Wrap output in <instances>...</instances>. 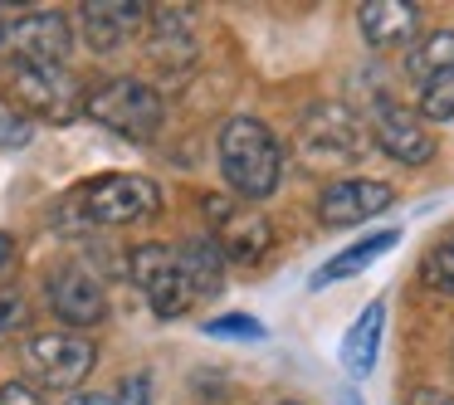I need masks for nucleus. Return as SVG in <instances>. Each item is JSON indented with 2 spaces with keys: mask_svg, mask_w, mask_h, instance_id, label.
Returning a JSON list of instances; mask_svg holds the SVG:
<instances>
[{
  "mask_svg": "<svg viewBox=\"0 0 454 405\" xmlns=\"http://www.w3.org/2000/svg\"><path fill=\"white\" fill-rule=\"evenodd\" d=\"M206 215L215 220V245L225 249V259L259 264V259L269 254V245H274L269 220L254 215V210H245V206H235V200H225V196L206 200Z\"/></svg>",
  "mask_w": 454,
  "mask_h": 405,
  "instance_id": "10",
  "label": "nucleus"
},
{
  "mask_svg": "<svg viewBox=\"0 0 454 405\" xmlns=\"http://www.w3.org/2000/svg\"><path fill=\"white\" fill-rule=\"evenodd\" d=\"M5 93H11L15 113L25 122L44 118V122H69L83 108V89L69 69H50V64H20L11 59L5 69Z\"/></svg>",
  "mask_w": 454,
  "mask_h": 405,
  "instance_id": "3",
  "label": "nucleus"
},
{
  "mask_svg": "<svg viewBox=\"0 0 454 405\" xmlns=\"http://www.w3.org/2000/svg\"><path fill=\"white\" fill-rule=\"evenodd\" d=\"M381 327H386V303L376 298V303L362 308V317H356L352 327H347L342 337V366L356 376H366L376 366V347H381Z\"/></svg>",
  "mask_w": 454,
  "mask_h": 405,
  "instance_id": "17",
  "label": "nucleus"
},
{
  "mask_svg": "<svg viewBox=\"0 0 454 405\" xmlns=\"http://www.w3.org/2000/svg\"><path fill=\"white\" fill-rule=\"evenodd\" d=\"M25 323H30V303H25L15 288H0V337L20 332Z\"/></svg>",
  "mask_w": 454,
  "mask_h": 405,
  "instance_id": "22",
  "label": "nucleus"
},
{
  "mask_svg": "<svg viewBox=\"0 0 454 405\" xmlns=\"http://www.w3.org/2000/svg\"><path fill=\"white\" fill-rule=\"evenodd\" d=\"M298 147L313 161H356L366 147V132H362L352 108H342V103H317L303 118V128H298Z\"/></svg>",
  "mask_w": 454,
  "mask_h": 405,
  "instance_id": "6",
  "label": "nucleus"
},
{
  "mask_svg": "<svg viewBox=\"0 0 454 405\" xmlns=\"http://www.w3.org/2000/svg\"><path fill=\"white\" fill-rule=\"evenodd\" d=\"M395 245H401V230H381V235H366L362 245H352V249H342L337 259H327V264L317 269L313 288H323V284H337V278L362 274L366 264H376V259H381L386 249H395Z\"/></svg>",
  "mask_w": 454,
  "mask_h": 405,
  "instance_id": "18",
  "label": "nucleus"
},
{
  "mask_svg": "<svg viewBox=\"0 0 454 405\" xmlns=\"http://www.w3.org/2000/svg\"><path fill=\"white\" fill-rule=\"evenodd\" d=\"M132 278L137 288L147 293L152 313L157 317H181L196 298H191L186 278H181V264H176V249L171 245H142L132 249Z\"/></svg>",
  "mask_w": 454,
  "mask_h": 405,
  "instance_id": "7",
  "label": "nucleus"
},
{
  "mask_svg": "<svg viewBox=\"0 0 454 405\" xmlns=\"http://www.w3.org/2000/svg\"><path fill=\"white\" fill-rule=\"evenodd\" d=\"M420 113L434 122L454 118V69H434L420 79Z\"/></svg>",
  "mask_w": 454,
  "mask_h": 405,
  "instance_id": "20",
  "label": "nucleus"
},
{
  "mask_svg": "<svg viewBox=\"0 0 454 405\" xmlns=\"http://www.w3.org/2000/svg\"><path fill=\"white\" fill-rule=\"evenodd\" d=\"M11 259H15V239L5 235V230H0V269L11 264Z\"/></svg>",
  "mask_w": 454,
  "mask_h": 405,
  "instance_id": "28",
  "label": "nucleus"
},
{
  "mask_svg": "<svg viewBox=\"0 0 454 405\" xmlns=\"http://www.w3.org/2000/svg\"><path fill=\"white\" fill-rule=\"evenodd\" d=\"M83 113H89L93 122H103L108 132L132 137V142L157 137L161 118H167L161 93L152 89V83H142V79H108V83H98L93 93H83Z\"/></svg>",
  "mask_w": 454,
  "mask_h": 405,
  "instance_id": "2",
  "label": "nucleus"
},
{
  "mask_svg": "<svg viewBox=\"0 0 454 405\" xmlns=\"http://www.w3.org/2000/svg\"><path fill=\"white\" fill-rule=\"evenodd\" d=\"M157 206H161V191L147 176H128V171L98 176L79 191V210L93 225H132V220L157 215Z\"/></svg>",
  "mask_w": 454,
  "mask_h": 405,
  "instance_id": "5",
  "label": "nucleus"
},
{
  "mask_svg": "<svg viewBox=\"0 0 454 405\" xmlns=\"http://www.w3.org/2000/svg\"><path fill=\"white\" fill-rule=\"evenodd\" d=\"M30 137H35V122H25L11 108H0V147H25Z\"/></svg>",
  "mask_w": 454,
  "mask_h": 405,
  "instance_id": "25",
  "label": "nucleus"
},
{
  "mask_svg": "<svg viewBox=\"0 0 454 405\" xmlns=\"http://www.w3.org/2000/svg\"><path fill=\"white\" fill-rule=\"evenodd\" d=\"M372 137L376 147L391 161H405V167H425L434 157V137L425 132V122L415 118L411 108H401L395 98H376L372 108Z\"/></svg>",
  "mask_w": 454,
  "mask_h": 405,
  "instance_id": "9",
  "label": "nucleus"
},
{
  "mask_svg": "<svg viewBox=\"0 0 454 405\" xmlns=\"http://www.w3.org/2000/svg\"><path fill=\"white\" fill-rule=\"evenodd\" d=\"M69 405H113V395H74Z\"/></svg>",
  "mask_w": 454,
  "mask_h": 405,
  "instance_id": "29",
  "label": "nucleus"
},
{
  "mask_svg": "<svg viewBox=\"0 0 454 405\" xmlns=\"http://www.w3.org/2000/svg\"><path fill=\"white\" fill-rule=\"evenodd\" d=\"M420 274H425V284H430L434 293H450L454 298V235H444L440 245L425 254Z\"/></svg>",
  "mask_w": 454,
  "mask_h": 405,
  "instance_id": "21",
  "label": "nucleus"
},
{
  "mask_svg": "<svg viewBox=\"0 0 454 405\" xmlns=\"http://www.w3.org/2000/svg\"><path fill=\"white\" fill-rule=\"evenodd\" d=\"M113 405H152V376L147 371L122 376V386L113 391Z\"/></svg>",
  "mask_w": 454,
  "mask_h": 405,
  "instance_id": "24",
  "label": "nucleus"
},
{
  "mask_svg": "<svg viewBox=\"0 0 454 405\" xmlns=\"http://www.w3.org/2000/svg\"><path fill=\"white\" fill-rule=\"evenodd\" d=\"M0 40H5V20H0Z\"/></svg>",
  "mask_w": 454,
  "mask_h": 405,
  "instance_id": "30",
  "label": "nucleus"
},
{
  "mask_svg": "<svg viewBox=\"0 0 454 405\" xmlns=\"http://www.w3.org/2000/svg\"><path fill=\"white\" fill-rule=\"evenodd\" d=\"M395 191L386 181H366V176H352V181H333V186L317 196V220L333 230H347V225H362V220L391 210Z\"/></svg>",
  "mask_w": 454,
  "mask_h": 405,
  "instance_id": "11",
  "label": "nucleus"
},
{
  "mask_svg": "<svg viewBox=\"0 0 454 405\" xmlns=\"http://www.w3.org/2000/svg\"><path fill=\"white\" fill-rule=\"evenodd\" d=\"M434 69H454V30H434L430 40H420L411 50V74H415V83L425 79V74H434Z\"/></svg>",
  "mask_w": 454,
  "mask_h": 405,
  "instance_id": "19",
  "label": "nucleus"
},
{
  "mask_svg": "<svg viewBox=\"0 0 454 405\" xmlns=\"http://www.w3.org/2000/svg\"><path fill=\"white\" fill-rule=\"evenodd\" d=\"M147 15L152 11L142 5V0H89V5L79 11V30L98 54H108V50H122L128 40H137V30L147 25Z\"/></svg>",
  "mask_w": 454,
  "mask_h": 405,
  "instance_id": "13",
  "label": "nucleus"
},
{
  "mask_svg": "<svg viewBox=\"0 0 454 405\" xmlns=\"http://www.w3.org/2000/svg\"><path fill=\"white\" fill-rule=\"evenodd\" d=\"M206 332H210V337H245V342H259V337H264V327H259L254 317L230 313V317H215V323H210Z\"/></svg>",
  "mask_w": 454,
  "mask_h": 405,
  "instance_id": "23",
  "label": "nucleus"
},
{
  "mask_svg": "<svg viewBox=\"0 0 454 405\" xmlns=\"http://www.w3.org/2000/svg\"><path fill=\"white\" fill-rule=\"evenodd\" d=\"M5 44L20 64H50V69H64V59L74 54V25L69 15L59 11H35L20 15V20L5 30Z\"/></svg>",
  "mask_w": 454,
  "mask_h": 405,
  "instance_id": "8",
  "label": "nucleus"
},
{
  "mask_svg": "<svg viewBox=\"0 0 454 405\" xmlns=\"http://www.w3.org/2000/svg\"><path fill=\"white\" fill-rule=\"evenodd\" d=\"M356 25H362V40L372 50H401L420 35V11L405 0H366L356 11Z\"/></svg>",
  "mask_w": 454,
  "mask_h": 405,
  "instance_id": "15",
  "label": "nucleus"
},
{
  "mask_svg": "<svg viewBox=\"0 0 454 405\" xmlns=\"http://www.w3.org/2000/svg\"><path fill=\"white\" fill-rule=\"evenodd\" d=\"M411 405H454V395H444V391H434V386H425V391L411 395Z\"/></svg>",
  "mask_w": 454,
  "mask_h": 405,
  "instance_id": "27",
  "label": "nucleus"
},
{
  "mask_svg": "<svg viewBox=\"0 0 454 405\" xmlns=\"http://www.w3.org/2000/svg\"><path fill=\"white\" fill-rule=\"evenodd\" d=\"M220 171L245 200H264L284 176V147L259 118H230L220 128Z\"/></svg>",
  "mask_w": 454,
  "mask_h": 405,
  "instance_id": "1",
  "label": "nucleus"
},
{
  "mask_svg": "<svg viewBox=\"0 0 454 405\" xmlns=\"http://www.w3.org/2000/svg\"><path fill=\"white\" fill-rule=\"evenodd\" d=\"M147 59L167 74L191 69L196 59V20L181 5H157L147 15Z\"/></svg>",
  "mask_w": 454,
  "mask_h": 405,
  "instance_id": "12",
  "label": "nucleus"
},
{
  "mask_svg": "<svg viewBox=\"0 0 454 405\" xmlns=\"http://www.w3.org/2000/svg\"><path fill=\"white\" fill-rule=\"evenodd\" d=\"M0 405H44L40 391H30L25 381H5L0 386Z\"/></svg>",
  "mask_w": 454,
  "mask_h": 405,
  "instance_id": "26",
  "label": "nucleus"
},
{
  "mask_svg": "<svg viewBox=\"0 0 454 405\" xmlns=\"http://www.w3.org/2000/svg\"><path fill=\"white\" fill-rule=\"evenodd\" d=\"M93 352L89 337H74V332H35L25 342V371L35 376V386H50V391H74V386L89 381Z\"/></svg>",
  "mask_w": 454,
  "mask_h": 405,
  "instance_id": "4",
  "label": "nucleus"
},
{
  "mask_svg": "<svg viewBox=\"0 0 454 405\" xmlns=\"http://www.w3.org/2000/svg\"><path fill=\"white\" fill-rule=\"evenodd\" d=\"M50 308L74 327H93L108 313V293L89 269H59V274H50Z\"/></svg>",
  "mask_w": 454,
  "mask_h": 405,
  "instance_id": "14",
  "label": "nucleus"
},
{
  "mask_svg": "<svg viewBox=\"0 0 454 405\" xmlns=\"http://www.w3.org/2000/svg\"><path fill=\"white\" fill-rule=\"evenodd\" d=\"M176 264H181V278H186L191 298H210L220 293V284H225V249L215 245V235H196L186 239V245H176Z\"/></svg>",
  "mask_w": 454,
  "mask_h": 405,
  "instance_id": "16",
  "label": "nucleus"
}]
</instances>
